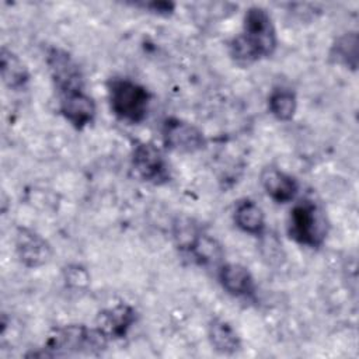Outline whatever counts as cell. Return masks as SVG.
Returning <instances> with one entry per match:
<instances>
[{"label":"cell","mask_w":359,"mask_h":359,"mask_svg":"<svg viewBox=\"0 0 359 359\" xmlns=\"http://www.w3.org/2000/svg\"><path fill=\"white\" fill-rule=\"evenodd\" d=\"M287 234L300 245L320 247L328 234L324 210L310 199L297 202L289 213Z\"/></svg>","instance_id":"4"},{"label":"cell","mask_w":359,"mask_h":359,"mask_svg":"<svg viewBox=\"0 0 359 359\" xmlns=\"http://www.w3.org/2000/svg\"><path fill=\"white\" fill-rule=\"evenodd\" d=\"M222 287L231 296L247 297L255 292L254 276L250 269L241 264H223L217 272Z\"/></svg>","instance_id":"12"},{"label":"cell","mask_w":359,"mask_h":359,"mask_svg":"<svg viewBox=\"0 0 359 359\" xmlns=\"http://www.w3.org/2000/svg\"><path fill=\"white\" fill-rule=\"evenodd\" d=\"M330 57L351 70L358 67V34L345 32L337 38L330 50Z\"/></svg>","instance_id":"18"},{"label":"cell","mask_w":359,"mask_h":359,"mask_svg":"<svg viewBox=\"0 0 359 359\" xmlns=\"http://www.w3.org/2000/svg\"><path fill=\"white\" fill-rule=\"evenodd\" d=\"M136 321V311L126 303L100 311L97 317V328L108 339H122Z\"/></svg>","instance_id":"10"},{"label":"cell","mask_w":359,"mask_h":359,"mask_svg":"<svg viewBox=\"0 0 359 359\" xmlns=\"http://www.w3.org/2000/svg\"><path fill=\"white\" fill-rule=\"evenodd\" d=\"M59 111L63 118L76 129H83L95 118V102L84 90L72 91L60 95Z\"/></svg>","instance_id":"9"},{"label":"cell","mask_w":359,"mask_h":359,"mask_svg":"<svg viewBox=\"0 0 359 359\" xmlns=\"http://www.w3.org/2000/svg\"><path fill=\"white\" fill-rule=\"evenodd\" d=\"M161 137L164 146L177 153H196L206 146V137L196 125L175 116L164 119Z\"/></svg>","instance_id":"5"},{"label":"cell","mask_w":359,"mask_h":359,"mask_svg":"<svg viewBox=\"0 0 359 359\" xmlns=\"http://www.w3.org/2000/svg\"><path fill=\"white\" fill-rule=\"evenodd\" d=\"M278 45L271 14L259 6L250 7L243 18V29L229 43L230 57L240 66H250L269 57Z\"/></svg>","instance_id":"1"},{"label":"cell","mask_w":359,"mask_h":359,"mask_svg":"<svg viewBox=\"0 0 359 359\" xmlns=\"http://www.w3.org/2000/svg\"><path fill=\"white\" fill-rule=\"evenodd\" d=\"M132 165L143 181L153 185H163L171 180L168 163L161 150L153 143H136L132 153Z\"/></svg>","instance_id":"6"},{"label":"cell","mask_w":359,"mask_h":359,"mask_svg":"<svg viewBox=\"0 0 359 359\" xmlns=\"http://www.w3.org/2000/svg\"><path fill=\"white\" fill-rule=\"evenodd\" d=\"M0 73L3 83L15 91L25 88L29 81V72L25 63L6 46H3L0 52Z\"/></svg>","instance_id":"14"},{"label":"cell","mask_w":359,"mask_h":359,"mask_svg":"<svg viewBox=\"0 0 359 359\" xmlns=\"http://www.w3.org/2000/svg\"><path fill=\"white\" fill-rule=\"evenodd\" d=\"M108 338L97 328L84 324H69L52 330L43 351L34 356L98 355L108 346Z\"/></svg>","instance_id":"2"},{"label":"cell","mask_w":359,"mask_h":359,"mask_svg":"<svg viewBox=\"0 0 359 359\" xmlns=\"http://www.w3.org/2000/svg\"><path fill=\"white\" fill-rule=\"evenodd\" d=\"M259 181L266 195L276 203L292 202L299 192L297 180L276 167H265Z\"/></svg>","instance_id":"11"},{"label":"cell","mask_w":359,"mask_h":359,"mask_svg":"<svg viewBox=\"0 0 359 359\" xmlns=\"http://www.w3.org/2000/svg\"><path fill=\"white\" fill-rule=\"evenodd\" d=\"M66 285L74 289H83L90 283V275L81 265H69L65 268Z\"/></svg>","instance_id":"19"},{"label":"cell","mask_w":359,"mask_h":359,"mask_svg":"<svg viewBox=\"0 0 359 359\" xmlns=\"http://www.w3.org/2000/svg\"><path fill=\"white\" fill-rule=\"evenodd\" d=\"M210 345L223 355H234L241 348V339L233 325L223 318H213L208 325Z\"/></svg>","instance_id":"13"},{"label":"cell","mask_w":359,"mask_h":359,"mask_svg":"<svg viewBox=\"0 0 359 359\" xmlns=\"http://www.w3.org/2000/svg\"><path fill=\"white\" fill-rule=\"evenodd\" d=\"M268 109L278 121H290L297 109L296 93L287 87H275L268 97Z\"/></svg>","instance_id":"17"},{"label":"cell","mask_w":359,"mask_h":359,"mask_svg":"<svg viewBox=\"0 0 359 359\" xmlns=\"http://www.w3.org/2000/svg\"><path fill=\"white\" fill-rule=\"evenodd\" d=\"M234 222L240 230L252 236H261L265 230V215L251 199H243L236 205Z\"/></svg>","instance_id":"15"},{"label":"cell","mask_w":359,"mask_h":359,"mask_svg":"<svg viewBox=\"0 0 359 359\" xmlns=\"http://www.w3.org/2000/svg\"><path fill=\"white\" fill-rule=\"evenodd\" d=\"M15 252L20 262L27 268H39L52 258L50 244L35 230L18 227L15 231Z\"/></svg>","instance_id":"8"},{"label":"cell","mask_w":359,"mask_h":359,"mask_svg":"<svg viewBox=\"0 0 359 359\" xmlns=\"http://www.w3.org/2000/svg\"><path fill=\"white\" fill-rule=\"evenodd\" d=\"M185 252H188L199 265H217L223 258L222 245L203 230L196 236Z\"/></svg>","instance_id":"16"},{"label":"cell","mask_w":359,"mask_h":359,"mask_svg":"<svg viewBox=\"0 0 359 359\" xmlns=\"http://www.w3.org/2000/svg\"><path fill=\"white\" fill-rule=\"evenodd\" d=\"M151 94L130 79H112L108 83V101L114 115L128 123H140L147 116Z\"/></svg>","instance_id":"3"},{"label":"cell","mask_w":359,"mask_h":359,"mask_svg":"<svg viewBox=\"0 0 359 359\" xmlns=\"http://www.w3.org/2000/svg\"><path fill=\"white\" fill-rule=\"evenodd\" d=\"M136 6H140L146 10H149L150 13H154V14H158V15H168L174 11L175 8V4L171 3V1H146V3H139Z\"/></svg>","instance_id":"20"},{"label":"cell","mask_w":359,"mask_h":359,"mask_svg":"<svg viewBox=\"0 0 359 359\" xmlns=\"http://www.w3.org/2000/svg\"><path fill=\"white\" fill-rule=\"evenodd\" d=\"M46 65L60 95L83 90V73L69 52L60 48H50L46 56Z\"/></svg>","instance_id":"7"}]
</instances>
